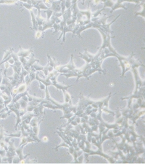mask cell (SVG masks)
Segmentation results:
<instances>
[{"label": "cell", "instance_id": "obj_1", "mask_svg": "<svg viewBox=\"0 0 145 164\" xmlns=\"http://www.w3.org/2000/svg\"><path fill=\"white\" fill-rule=\"evenodd\" d=\"M134 56V53H132V54L131 55L128 57H125V56H122L119 59V63L121 65V68H122V74H121V77H123L125 74L128 71V70L131 69L133 67H144V65L141 61L133 58Z\"/></svg>", "mask_w": 145, "mask_h": 164}, {"label": "cell", "instance_id": "obj_2", "mask_svg": "<svg viewBox=\"0 0 145 164\" xmlns=\"http://www.w3.org/2000/svg\"><path fill=\"white\" fill-rule=\"evenodd\" d=\"M91 2H89V7L87 10H79L76 13V24L80 26H85V25L89 24L91 21V12L90 5Z\"/></svg>", "mask_w": 145, "mask_h": 164}, {"label": "cell", "instance_id": "obj_3", "mask_svg": "<svg viewBox=\"0 0 145 164\" xmlns=\"http://www.w3.org/2000/svg\"><path fill=\"white\" fill-rule=\"evenodd\" d=\"M30 4L33 5V7H35L38 10V15H41V10L48 9V7L46 6L44 3L43 2V0H30Z\"/></svg>", "mask_w": 145, "mask_h": 164}, {"label": "cell", "instance_id": "obj_4", "mask_svg": "<svg viewBox=\"0 0 145 164\" xmlns=\"http://www.w3.org/2000/svg\"><path fill=\"white\" fill-rule=\"evenodd\" d=\"M33 53V49L30 48L29 50H23L21 47L20 46V51L18 53V57H23V58H27Z\"/></svg>", "mask_w": 145, "mask_h": 164}, {"label": "cell", "instance_id": "obj_5", "mask_svg": "<svg viewBox=\"0 0 145 164\" xmlns=\"http://www.w3.org/2000/svg\"><path fill=\"white\" fill-rule=\"evenodd\" d=\"M140 5L142 6V10L140 11V12H136V14H135V16H138V15H140V16H142V18H144V2H142V3L140 4Z\"/></svg>", "mask_w": 145, "mask_h": 164}, {"label": "cell", "instance_id": "obj_6", "mask_svg": "<svg viewBox=\"0 0 145 164\" xmlns=\"http://www.w3.org/2000/svg\"><path fill=\"white\" fill-rule=\"evenodd\" d=\"M107 0H94V4H99L100 2H105Z\"/></svg>", "mask_w": 145, "mask_h": 164}, {"label": "cell", "instance_id": "obj_7", "mask_svg": "<svg viewBox=\"0 0 145 164\" xmlns=\"http://www.w3.org/2000/svg\"><path fill=\"white\" fill-rule=\"evenodd\" d=\"M42 140H43V141H44V142H48V137H43Z\"/></svg>", "mask_w": 145, "mask_h": 164}]
</instances>
